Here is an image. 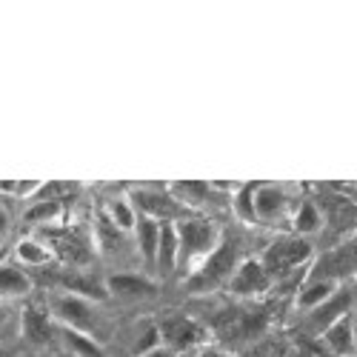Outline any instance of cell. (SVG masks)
<instances>
[{
    "instance_id": "cell-1",
    "label": "cell",
    "mask_w": 357,
    "mask_h": 357,
    "mask_svg": "<svg viewBox=\"0 0 357 357\" xmlns=\"http://www.w3.org/2000/svg\"><path fill=\"white\" fill-rule=\"evenodd\" d=\"M218 249V231L206 220H183L177 223V263L186 266L195 257L212 255ZM206 260V257H203Z\"/></svg>"
},
{
    "instance_id": "cell-2",
    "label": "cell",
    "mask_w": 357,
    "mask_h": 357,
    "mask_svg": "<svg viewBox=\"0 0 357 357\" xmlns=\"http://www.w3.org/2000/svg\"><path fill=\"white\" fill-rule=\"evenodd\" d=\"M309 252H312V246L303 237H286V241H278L275 246H269V252H266V269L289 272L294 266H301L309 257Z\"/></svg>"
},
{
    "instance_id": "cell-3",
    "label": "cell",
    "mask_w": 357,
    "mask_h": 357,
    "mask_svg": "<svg viewBox=\"0 0 357 357\" xmlns=\"http://www.w3.org/2000/svg\"><path fill=\"white\" fill-rule=\"evenodd\" d=\"M231 266H234V246H231V243L218 246L209 257L203 260L200 275H195L192 289H200V291H203V289H212L215 283H220V280H226V278H229Z\"/></svg>"
},
{
    "instance_id": "cell-4",
    "label": "cell",
    "mask_w": 357,
    "mask_h": 357,
    "mask_svg": "<svg viewBox=\"0 0 357 357\" xmlns=\"http://www.w3.org/2000/svg\"><path fill=\"white\" fill-rule=\"evenodd\" d=\"M357 269V241L340 246L337 252L326 255L317 269H314V278H326V280H335V278H343V275H351Z\"/></svg>"
},
{
    "instance_id": "cell-5",
    "label": "cell",
    "mask_w": 357,
    "mask_h": 357,
    "mask_svg": "<svg viewBox=\"0 0 357 357\" xmlns=\"http://www.w3.org/2000/svg\"><path fill=\"white\" fill-rule=\"evenodd\" d=\"M54 309L69 326H75L77 332H92L95 329V312H92V306H89V301H83V297L66 294V297L57 301Z\"/></svg>"
},
{
    "instance_id": "cell-6",
    "label": "cell",
    "mask_w": 357,
    "mask_h": 357,
    "mask_svg": "<svg viewBox=\"0 0 357 357\" xmlns=\"http://www.w3.org/2000/svg\"><path fill=\"white\" fill-rule=\"evenodd\" d=\"M349 301H351L349 291H340V294L329 297L326 303H320L317 309H312V314H309V329H317V332L332 329V326L340 320V314L346 312Z\"/></svg>"
},
{
    "instance_id": "cell-7",
    "label": "cell",
    "mask_w": 357,
    "mask_h": 357,
    "mask_svg": "<svg viewBox=\"0 0 357 357\" xmlns=\"http://www.w3.org/2000/svg\"><path fill=\"white\" fill-rule=\"evenodd\" d=\"M286 209V192L278 186H257L255 192V218L257 220H275Z\"/></svg>"
},
{
    "instance_id": "cell-8",
    "label": "cell",
    "mask_w": 357,
    "mask_h": 357,
    "mask_svg": "<svg viewBox=\"0 0 357 357\" xmlns=\"http://www.w3.org/2000/svg\"><path fill=\"white\" fill-rule=\"evenodd\" d=\"M266 269L260 263H255V260H249V263H243L241 269L234 272V278H231V291L234 294H255V291H263L266 289Z\"/></svg>"
},
{
    "instance_id": "cell-9",
    "label": "cell",
    "mask_w": 357,
    "mask_h": 357,
    "mask_svg": "<svg viewBox=\"0 0 357 357\" xmlns=\"http://www.w3.org/2000/svg\"><path fill=\"white\" fill-rule=\"evenodd\" d=\"M135 206L143 212V218H166V220H172L174 215H177V206L166 197V195H160V192H135Z\"/></svg>"
},
{
    "instance_id": "cell-10",
    "label": "cell",
    "mask_w": 357,
    "mask_h": 357,
    "mask_svg": "<svg viewBox=\"0 0 357 357\" xmlns=\"http://www.w3.org/2000/svg\"><path fill=\"white\" fill-rule=\"evenodd\" d=\"M137 241H140V252L146 257V266H158V246H160V226L152 218H143L137 223Z\"/></svg>"
},
{
    "instance_id": "cell-11",
    "label": "cell",
    "mask_w": 357,
    "mask_h": 357,
    "mask_svg": "<svg viewBox=\"0 0 357 357\" xmlns=\"http://www.w3.org/2000/svg\"><path fill=\"white\" fill-rule=\"evenodd\" d=\"M177 266V229L174 223L160 226V246H158V269L169 275Z\"/></svg>"
},
{
    "instance_id": "cell-12",
    "label": "cell",
    "mask_w": 357,
    "mask_h": 357,
    "mask_svg": "<svg viewBox=\"0 0 357 357\" xmlns=\"http://www.w3.org/2000/svg\"><path fill=\"white\" fill-rule=\"evenodd\" d=\"M109 289L121 297H140V294H155V283L137 278V275H114L109 280Z\"/></svg>"
},
{
    "instance_id": "cell-13",
    "label": "cell",
    "mask_w": 357,
    "mask_h": 357,
    "mask_svg": "<svg viewBox=\"0 0 357 357\" xmlns=\"http://www.w3.org/2000/svg\"><path fill=\"white\" fill-rule=\"evenodd\" d=\"M32 291V280H29L15 266H0V294L3 297H23Z\"/></svg>"
},
{
    "instance_id": "cell-14",
    "label": "cell",
    "mask_w": 357,
    "mask_h": 357,
    "mask_svg": "<svg viewBox=\"0 0 357 357\" xmlns=\"http://www.w3.org/2000/svg\"><path fill=\"white\" fill-rule=\"evenodd\" d=\"M323 337H326V343H329V349H332V351H337V354L351 351V343H354L351 320L340 317V320L332 326V329H326V332H323Z\"/></svg>"
},
{
    "instance_id": "cell-15",
    "label": "cell",
    "mask_w": 357,
    "mask_h": 357,
    "mask_svg": "<svg viewBox=\"0 0 357 357\" xmlns=\"http://www.w3.org/2000/svg\"><path fill=\"white\" fill-rule=\"evenodd\" d=\"M335 294V286L332 283H320V280H312V286H306L303 291H301V297H297V309H303V312H309V309H317L320 303H326L329 297Z\"/></svg>"
},
{
    "instance_id": "cell-16",
    "label": "cell",
    "mask_w": 357,
    "mask_h": 357,
    "mask_svg": "<svg viewBox=\"0 0 357 357\" xmlns=\"http://www.w3.org/2000/svg\"><path fill=\"white\" fill-rule=\"evenodd\" d=\"M23 332L29 340H35V343H43L49 337V320L43 312L38 309H26L23 312Z\"/></svg>"
},
{
    "instance_id": "cell-17",
    "label": "cell",
    "mask_w": 357,
    "mask_h": 357,
    "mask_svg": "<svg viewBox=\"0 0 357 357\" xmlns=\"http://www.w3.org/2000/svg\"><path fill=\"white\" fill-rule=\"evenodd\" d=\"M66 289L83 297V301H100V297H106V289L98 286L92 278H66Z\"/></svg>"
},
{
    "instance_id": "cell-18",
    "label": "cell",
    "mask_w": 357,
    "mask_h": 357,
    "mask_svg": "<svg viewBox=\"0 0 357 357\" xmlns=\"http://www.w3.org/2000/svg\"><path fill=\"white\" fill-rule=\"evenodd\" d=\"M197 326L195 323H186V320H177V323H169V329H166V337L177 346V349H186L192 340H197Z\"/></svg>"
},
{
    "instance_id": "cell-19",
    "label": "cell",
    "mask_w": 357,
    "mask_h": 357,
    "mask_svg": "<svg viewBox=\"0 0 357 357\" xmlns=\"http://www.w3.org/2000/svg\"><path fill=\"white\" fill-rule=\"evenodd\" d=\"M23 329V317L15 314V309L0 306V343H9Z\"/></svg>"
},
{
    "instance_id": "cell-20",
    "label": "cell",
    "mask_w": 357,
    "mask_h": 357,
    "mask_svg": "<svg viewBox=\"0 0 357 357\" xmlns=\"http://www.w3.org/2000/svg\"><path fill=\"white\" fill-rule=\"evenodd\" d=\"M294 229H297V231H303V234L317 231V229H320V212H317V206L303 203V206H301V212H297Z\"/></svg>"
},
{
    "instance_id": "cell-21",
    "label": "cell",
    "mask_w": 357,
    "mask_h": 357,
    "mask_svg": "<svg viewBox=\"0 0 357 357\" xmlns=\"http://www.w3.org/2000/svg\"><path fill=\"white\" fill-rule=\"evenodd\" d=\"M17 257L23 260V263H32V266H40V263H46L49 260V252L38 243V241H23V243H17Z\"/></svg>"
},
{
    "instance_id": "cell-22",
    "label": "cell",
    "mask_w": 357,
    "mask_h": 357,
    "mask_svg": "<svg viewBox=\"0 0 357 357\" xmlns=\"http://www.w3.org/2000/svg\"><path fill=\"white\" fill-rule=\"evenodd\" d=\"M63 337L69 340V346H75V351H80V354H86V357H103V351L89 340V337H83L80 332H72V329H66L63 332Z\"/></svg>"
},
{
    "instance_id": "cell-23",
    "label": "cell",
    "mask_w": 357,
    "mask_h": 357,
    "mask_svg": "<svg viewBox=\"0 0 357 357\" xmlns=\"http://www.w3.org/2000/svg\"><path fill=\"white\" fill-rule=\"evenodd\" d=\"M112 218H114L117 229H132L135 226V212H132L129 200H114L112 203Z\"/></svg>"
},
{
    "instance_id": "cell-24",
    "label": "cell",
    "mask_w": 357,
    "mask_h": 357,
    "mask_svg": "<svg viewBox=\"0 0 357 357\" xmlns=\"http://www.w3.org/2000/svg\"><path fill=\"white\" fill-rule=\"evenodd\" d=\"M255 192H257V186H243L241 197H237V212L246 220H257L255 218Z\"/></svg>"
},
{
    "instance_id": "cell-25",
    "label": "cell",
    "mask_w": 357,
    "mask_h": 357,
    "mask_svg": "<svg viewBox=\"0 0 357 357\" xmlns=\"http://www.w3.org/2000/svg\"><path fill=\"white\" fill-rule=\"evenodd\" d=\"M57 209H61V206H57L54 200H43V203H38V206H32V209H29V215H26V220H52L54 215H57Z\"/></svg>"
},
{
    "instance_id": "cell-26",
    "label": "cell",
    "mask_w": 357,
    "mask_h": 357,
    "mask_svg": "<svg viewBox=\"0 0 357 357\" xmlns=\"http://www.w3.org/2000/svg\"><path fill=\"white\" fill-rule=\"evenodd\" d=\"M158 340H160V332H155V329H149V332L143 335V340L137 343V354L143 357V354H149V351H155Z\"/></svg>"
},
{
    "instance_id": "cell-27",
    "label": "cell",
    "mask_w": 357,
    "mask_h": 357,
    "mask_svg": "<svg viewBox=\"0 0 357 357\" xmlns=\"http://www.w3.org/2000/svg\"><path fill=\"white\" fill-rule=\"evenodd\" d=\"M174 192H177V195H192V197L203 200V197H206V183H177Z\"/></svg>"
},
{
    "instance_id": "cell-28",
    "label": "cell",
    "mask_w": 357,
    "mask_h": 357,
    "mask_svg": "<svg viewBox=\"0 0 357 357\" xmlns=\"http://www.w3.org/2000/svg\"><path fill=\"white\" fill-rule=\"evenodd\" d=\"M143 357H169V354L160 351V349H155V351H149V354H143Z\"/></svg>"
},
{
    "instance_id": "cell-29",
    "label": "cell",
    "mask_w": 357,
    "mask_h": 357,
    "mask_svg": "<svg viewBox=\"0 0 357 357\" xmlns=\"http://www.w3.org/2000/svg\"><path fill=\"white\" fill-rule=\"evenodd\" d=\"M3 229H6V218L0 215V237H3Z\"/></svg>"
},
{
    "instance_id": "cell-30",
    "label": "cell",
    "mask_w": 357,
    "mask_h": 357,
    "mask_svg": "<svg viewBox=\"0 0 357 357\" xmlns=\"http://www.w3.org/2000/svg\"><path fill=\"white\" fill-rule=\"evenodd\" d=\"M351 329H354V337H357V312H354V320H351Z\"/></svg>"
},
{
    "instance_id": "cell-31",
    "label": "cell",
    "mask_w": 357,
    "mask_h": 357,
    "mask_svg": "<svg viewBox=\"0 0 357 357\" xmlns=\"http://www.w3.org/2000/svg\"><path fill=\"white\" fill-rule=\"evenodd\" d=\"M203 357H218V354H215V351H206V354H203Z\"/></svg>"
}]
</instances>
